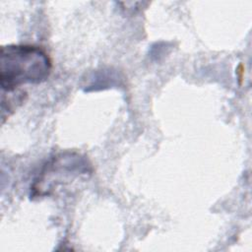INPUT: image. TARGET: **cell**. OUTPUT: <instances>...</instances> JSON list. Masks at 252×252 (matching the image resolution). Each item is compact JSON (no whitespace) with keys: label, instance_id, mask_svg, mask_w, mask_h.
Masks as SVG:
<instances>
[{"label":"cell","instance_id":"6da1fadb","mask_svg":"<svg viewBox=\"0 0 252 252\" xmlns=\"http://www.w3.org/2000/svg\"><path fill=\"white\" fill-rule=\"evenodd\" d=\"M52 70L49 55L30 44H9L0 51V85L2 92H14L27 84H40Z\"/></svg>","mask_w":252,"mask_h":252},{"label":"cell","instance_id":"7a4b0ae2","mask_svg":"<svg viewBox=\"0 0 252 252\" xmlns=\"http://www.w3.org/2000/svg\"><path fill=\"white\" fill-rule=\"evenodd\" d=\"M90 165L87 163L86 158L81 157L79 154L76 153H62L59 155H56L54 158H52L42 170L40 171V175L37 177V179L34 180V182L42 181L47 178H50L55 175V177L51 178L49 181H47L45 184H43L41 187L36 189L32 192L33 196H43L47 195L51 188L53 187V184L55 182V186L57 184V180H65L67 177H72L75 175H78L80 173H86L89 172Z\"/></svg>","mask_w":252,"mask_h":252}]
</instances>
